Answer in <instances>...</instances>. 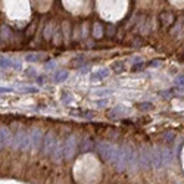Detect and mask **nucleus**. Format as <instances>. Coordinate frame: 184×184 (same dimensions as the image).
Instances as JSON below:
<instances>
[{"label":"nucleus","instance_id":"1","mask_svg":"<svg viewBox=\"0 0 184 184\" xmlns=\"http://www.w3.org/2000/svg\"><path fill=\"white\" fill-rule=\"evenodd\" d=\"M96 149H97L100 158L103 159L105 162H111V164L113 165L115 159L118 156V152H119L118 146L109 145V143H106L103 140H99L97 143H96Z\"/></svg>","mask_w":184,"mask_h":184},{"label":"nucleus","instance_id":"2","mask_svg":"<svg viewBox=\"0 0 184 184\" xmlns=\"http://www.w3.org/2000/svg\"><path fill=\"white\" fill-rule=\"evenodd\" d=\"M131 145H122L119 147L118 156L113 162V166L118 172H124L128 166V161H130V153H131Z\"/></svg>","mask_w":184,"mask_h":184},{"label":"nucleus","instance_id":"3","mask_svg":"<svg viewBox=\"0 0 184 184\" xmlns=\"http://www.w3.org/2000/svg\"><path fill=\"white\" fill-rule=\"evenodd\" d=\"M75 149H77V138L74 134H71L63 140V161L69 162L75 155Z\"/></svg>","mask_w":184,"mask_h":184},{"label":"nucleus","instance_id":"4","mask_svg":"<svg viewBox=\"0 0 184 184\" xmlns=\"http://www.w3.org/2000/svg\"><path fill=\"white\" fill-rule=\"evenodd\" d=\"M56 136H55V133H46L44 136H43V141H41V147H40V152L44 155V156H49L50 153H52L53 147L56 145Z\"/></svg>","mask_w":184,"mask_h":184},{"label":"nucleus","instance_id":"5","mask_svg":"<svg viewBox=\"0 0 184 184\" xmlns=\"http://www.w3.org/2000/svg\"><path fill=\"white\" fill-rule=\"evenodd\" d=\"M138 162L143 170H149L152 166V149L149 146H141L138 150Z\"/></svg>","mask_w":184,"mask_h":184},{"label":"nucleus","instance_id":"6","mask_svg":"<svg viewBox=\"0 0 184 184\" xmlns=\"http://www.w3.org/2000/svg\"><path fill=\"white\" fill-rule=\"evenodd\" d=\"M31 143H30V150L33 152H39L41 147V141H43V131L40 128H33L31 130Z\"/></svg>","mask_w":184,"mask_h":184},{"label":"nucleus","instance_id":"7","mask_svg":"<svg viewBox=\"0 0 184 184\" xmlns=\"http://www.w3.org/2000/svg\"><path fill=\"white\" fill-rule=\"evenodd\" d=\"M152 166L155 170H161L164 166V149L159 146L152 149Z\"/></svg>","mask_w":184,"mask_h":184},{"label":"nucleus","instance_id":"8","mask_svg":"<svg viewBox=\"0 0 184 184\" xmlns=\"http://www.w3.org/2000/svg\"><path fill=\"white\" fill-rule=\"evenodd\" d=\"M50 156H52L53 164H60L63 161V141H60V140L56 141V145L53 147Z\"/></svg>","mask_w":184,"mask_h":184},{"label":"nucleus","instance_id":"9","mask_svg":"<svg viewBox=\"0 0 184 184\" xmlns=\"http://www.w3.org/2000/svg\"><path fill=\"white\" fill-rule=\"evenodd\" d=\"M12 136V131L10 128L6 127V125H0V150L5 149L9 143V138Z\"/></svg>","mask_w":184,"mask_h":184},{"label":"nucleus","instance_id":"10","mask_svg":"<svg viewBox=\"0 0 184 184\" xmlns=\"http://www.w3.org/2000/svg\"><path fill=\"white\" fill-rule=\"evenodd\" d=\"M109 75H111V69H109V68H100V69L94 71V72L90 75V81H93V83H97V81L106 80Z\"/></svg>","mask_w":184,"mask_h":184},{"label":"nucleus","instance_id":"11","mask_svg":"<svg viewBox=\"0 0 184 184\" xmlns=\"http://www.w3.org/2000/svg\"><path fill=\"white\" fill-rule=\"evenodd\" d=\"M174 21H175V16L170 12H162L159 15V24L162 28H170L174 24Z\"/></svg>","mask_w":184,"mask_h":184},{"label":"nucleus","instance_id":"12","mask_svg":"<svg viewBox=\"0 0 184 184\" xmlns=\"http://www.w3.org/2000/svg\"><path fill=\"white\" fill-rule=\"evenodd\" d=\"M138 152L136 147H131V153H130V161H128V166L127 168H130V171L131 172H136L138 168Z\"/></svg>","mask_w":184,"mask_h":184},{"label":"nucleus","instance_id":"13","mask_svg":"<svg viewBox=\"0 0 184 184\" xmlns=\"http://www.w3.org/2000/svg\"><path fill=\"white\" fill-rule=\"evenodd\" d=\"M30 143H31V134L28 131H24V130H22V136H21V141H19L18 150H21V152L30 150Z\"/></svg>","mask_w":184,"mask_h":184},{"label":"nucleus","instance_id":"14","mask_svg":"<svg viewBox=\"0 0 184 184\" xmlns=\"http://www.w3.org/2000/svg\"><path fill=\"white\" fill-rule=\"evenodd\" d=\"M93 147H94V141H93V138L88 137V136L83 138L81 143H80V152H81V153H88Z\"/></svg>","mask_w":184,"mask_h":184},{"label":"nucleus","instance_id":"15","mask_svg":"<svg viewBox=\"0 0 184 184\" xmlns=\"http://www.w3.org/2000/svg\"><path fill=\"white\" fill-rule=\"evenodd\" d=\"M60 30H62V34H63V41H69L71 40V31H72L71 22L68 19H63L62 24H60Z\"/></svg>","mask_w":184,"mask_h":184},{"label":"nucleus","instance_id":"16","mask_svg":"<svg viewBox=\"0 0 184 184\" xmlns=\"http://www.w3.org/2000/svg\"><path fill=\"white\" fill-rule=\"evenodd\" d=\"M55 21H49L44 28H43V39L49 41V40H52V35H53V31H55Z\"/></svg>","mask_w":184,"mask_h":184},{"label":"nucleus","instance_id":"17","mask_svg":"<svg viewBox=\"0 0 184 184\" xmlns=\"http://www.w3.org/2000/svg\"><path fill=\"white\" fill-rule=\"evenodd\" d=\"M68 78H69V72H68L66 69H59L58 72H55V75H53V81H55L56 84H62V83H65Z\"/></svg>","mask_w":184,"mask_h":184},{"label":"nucleus","instance_id":"18","mask_svg":"<svg viewBox=\"0 0 184 184\" xmlns=\"http://www.w3.org/2000/svg\"><path fill=\"white\" fill-rule=\"evenodd\" d=\"M127 113V109H125L122 105H118V106H113L111 111H109V117L112 118H121Z\"/></svg>","mask_w":184,"mask_h":184},{"label":"nucleus","instance_id":"19","mask_svg":"<svg viewBox=\"0 0 184 184\" xmlns=\"http://www.w3.org/2000/svg\"><path fill=\"white\" fill-rule=\"evenodd\" d=\"M52 40H53V44H55V46H60V44H63V34H62L60 27H56V28H55L53 35H52Z\"/></svg>","mask_w":184,"mask_h":184},{"label":"nucleus","instance_id":"20","mask_svg":"<svg viewBox=\"0 0 184 184\" xmlns=\"http://www.w3.org/2000/svg\"><path fill=\"white\" fill-rule=\"evenodd\" d=\"M0 37H2V41H10V39H12V30L7 25H2L0 27Z\"/></svg>","mask_w":184,"mask_h":184},{"label":"nucleus","instance_id":"21","mask_svg":"<svg viewBox=\"0 0 184 184\" xmlns=\"http://www.w3.org/2000/svg\"><path fill=\"white\" fill-rule=\"evenodd\" d=\"M41 55L40 53H27L25 56H24V60H25L27 63H37L41 60Z\"/></svg>","mask_w":184,"mask_h":184},{"label":"nucleus","instance_id":"22","mask_svg":"<svg viewBox=\"0 0 184 184\" xmlns=\"http://www.w3.org/2000/svg\"><path fill=\"white\" fill-rule=\"evenodd\" d=\"M164 149V165H171L174 161V152L170 147H162Z\"/></svg>","mask_w":184,"mask_h":184},{"label":"nucleus","instance_id":"23","mask_svg":"<svg viewBox=\"0 0 184 184\" xmlns=\"http://www.w3.org/2000/svg\"><path fill=\"white\" fill-rule=\"evenodd\" d=\"M10 66H12V58H9V56H5V55H2V56H0V71L9 69Z\"/></svg>","mask_w":184,"mask_h":184},{"label":"nucleus","instance_id":"24","mask_svg":"<svg viewBox=\"0 0 184 184\" xmlns=\"http://www.w3.org/2000/svg\"><path fill=\"white\" fill-rule=\"evenodd\" d=\"M60 102L63 105H71L74 102V94L71 92H62L60 93Z\"/></svg>","mask_w":184,"mask_h":184},{"label":"nucleus","instance_id":"25","mask_svg":"<svg viewBox=\"0 0 184 184\" xmlns=\"http://www.w3.org/2000/svg\"><path fill=\"white\" fill-rule=\"evenodd\" d=\"M103 34H105V30L102 28L100 22H94V24H93V35H94V39L103 37Z\"/></svg>","mask_w":184,"mask_h":184},{"label":"nucleus","instance_id":"26","mask_svg":"<svg viewBox=\"0 0 184 184\" xmlns=\"http://www.w3.org/2000/svg\"><path fill=\"white\" fill-rule=\"evenodd\" d=\"M72 115H77L80 118L84 119H93L94 118V111H80V112H72Z\"/></svg>","mask_w":184,"mask_h":184},{"label":"nucleus","instance_id":"27","mask_svg":"<svg viewBox=\"0 0 184 184\" xmlns=\"http://www.w3.org/2000/svg\"><path fill=\"white\" fill-rule=\"evenodd\" d=\"M35 30H37V21H33L30 25L27 27V30H25V37H27V39L33 37L34 33H35Z\"/></svg>","mask_w":184,"mask_h":184},{"label":"nucleus","instance_id":"28","mask_svg":"<svg viewBox=\"0 0 184 184\" xmlns=\"http://www.w3.org/2000/svg\"><path fill=\"white\" fill-rule=\"evenodd\" d=\"M24 75H25L27 78H35L39 74H37V69L34 66H28V68L24 69Z\"/></svg>","mask_w":184,"mask_h":184},{"label":"nucleus","instance_id":"29","mask_svg":"<svg viewBox=\"0 0 184 184\" xmlns=\"http://www.w3.org/2000/svg\"><path fill=\"white\" fill-rule=\"evenodd\" d=\"M175 131H166L162 134V138H164V141L165 143H172L174 140H175Z\"/></svg>","mask_w":184,"mask_h":184},{"label":"nucleus","instance_id":"30","mask_svg":"<svg viewBox=\"0 0 184 184\" xmlns=\"http://www.w3.org/2000/svg\"><path fill=\"white\" fill-rule=\"evenodd\" d=\"M18 92L19 93H24V94H28V93H37L39 92V88L34 86H22L18 88Z\"/></svg>","mask_w":184,"mask_h":184},{"label":"nucleus","instance_id":"31","mask_svg":"<svg viewBox=\"0 0 184 184\" xmlns=\"http://www.w3.org/2000/svg\"><path fill=\"white\" fill-rule=\"evenodd\" d=\"M84 62H86V56H84V55H78V56H75V58L71 59V63H72L74 66H78V65L83 66Z\"/></svg>","mask_w":184,"mask_h":184},{"label":"nucleus","instance_id":"32","mask_svg":"<svg viewBox=\"0 0 184 184\" xmlns=\"http://www.w3.org/2000/svg\"><path fill=\"white\" fill-rule=\"evenodd\" d=\"M105 34H106V37H113L115 34H117V27L113 25V24H109V25L106 27V30H105Z\"/></svg>","mask_w":184,"mask_h":184},{"label":"nucleus","instance_id":"33","mask_svg":"<svg viewBox=\"0 0 184 184\" xmlns=\"http://www.w3.org/2000/svg\"><path fill=\"white\" fill-rule=\"evenodd\" d=\"M137 108L140 111H152L155 106H153V103H150V102H141V103L137 105Z\"/></svg>","mask_w":184,"mask_h":184},{"label":"nucleus","instance_id":"34","mask_svg":"<svg viewBox=\"0 0 184 184\" xmlns=\"http://www.w3.org/2000/svg\"><path fill=\"white\" fill-rule=\"evenodd\" d=\"M112 68H113V71H115L117 74H121V72H124V71H125L124 62H121V60H119V62H115Z\"/></svg>","mask_w":184,"mask_h":184},{"label":"nucleus","instance_id":"35","mask_svg":"<svg viewBox=\"0 0 184 184\" xmlns=\"http://www.w3.org/2000/svg\"><path fill=\"white\" fill-rule=\"evenodd\" d=\"M145 66H146L145 60L141 59V60H138V62H136V63L131 66V71H133V72H137V71H141V69H143Z\"/></svg>","mask_w":184,"mask_h":184},{"label":"nucleus","instance_id":"36","mask_svg":"<svg viewBox=\"0 0 184 184\" xmlns=\"http://www.w3.org/2000/svg\"><path fill=\"white\" fill-rule=\"evenodd\" d=\"M112 90L109 88H103V90H97V92H94V96H100V97H108V96H111L112 94Z\"/></svg>","mask_w":184,"mask_h":184},{"label":"nucleus","instance_id":"37","mask_svg":"<svg viewBox=\"0 0 184 184\" xmlns=\"http://www.w3.org/2000/svg\"><path fill=\"white\" fill-rule=\"evenodd\" d=\"M162 62H164L162 59H152L150 62L146 63V66H147V68H159V66L162 65Z\"/></svg>","mask_w":184,"mask_h":184},{"label":"nucleus","instance_id":"38","mask_svg":"<svg viewBox=\"0 0 184 184\" xmlns=\"http://www.w3.org/2000/svg\"><path fill=\"white\" fill-rule=\"evenodd\" d=\"M12 69L15 71H21L22 69V63H21L19 59H16V58H12V66H10Z\"/></svg>","mask_w":184,"mask_h":184},{"label":"nucleus","instance_id":"39","mask_svg":"<svg viewBox=\"0 0 184 184\" xmlns=\"http://www.w3.org/2000/svg\"><path fill=\"white\" fill-rule=\"evenodd\" d=\"M94 105L97 108H106L108 106V99L103 97V99H99V100H94Z\"/></svg>","mask_w":184,"mask_h":184},{"label":"nucleus","instance_id":"40","mask_svg":"<svg viewBox=\"0 0 184 184\" xmlns=\"http://www.w3.org/2000/svg\"><path fill=\"white\" fill-rule=\"evenodd\" d=\"M159 96L164 99H171L174 96V90H164V92L159 93Z\"/></svg>","mask_w":184,"mask_h":184},{"label":"nucleus","instance_id":"41","mask_svg":"<svg viewBox=\"0 0 184 184\" xmlns=\"http://www.w3.org/2000/svg\"><path fill=\"white\" fill-rule=\"evenodd\" d=\"M55 68H56V62H55V60H49V62L44 63V69H46V71H53Z\"/></svg>","mask_w":184,"mask_h":184},{"label":"nucleus","instance_id":"42","mask_svg":"<svg viewBox=\"0 0 184 184\" xmlns=\"http://www.w3.org/2000/svg\"><path fill=\"white\" fill-rule=\"evenodd\" d=\"M13 88L12 87H7V86H0V94H9L12 93Z\"/></svg>","mask_w":184,"mask_h":184},{"label":"nucleus","instance_id":"43","mask_svg":"<svg viewBox=\"0 0 184 184\" xmlns=\"http://www.w3.org/2000/svg\"><path fill=\"white\" fill-rule=\"evenodd\" d=\"M175 86L184 87V75H177V77H175Z\"/></svg>","mask_w":184,"mask_h":184},{"label":"nucleus","instance_id":"44","mask_svg":"<svg viewBox=\"0 0 184 184\" xmlns=\"http://www.w3.org/2000/svg\"><path fill=\"white\" fill-rule=\"evenodd\" d=\"M35 84H37V86H43V84H44V75H37V77H35Z\"/></svg>","mask_w":184,"mask_h":184},{"label":"nucleus","instance_id":"45","mask_svg":"<svg viewBox=\"0 0 184 184\" xmlns=\"http://www.w3.org/2000/svg\"><path fill=\"white\" fill-rule=\"evenodd\" d=\"M141 43H143V40L140 39V37H136V39H134V41H133V46H134V47L141 46Z\"/></svg>","mask_w":184,"mask_h":184},{"label":"nucleus","instance_id":"46","mask_svg":"<svg viewBox=\"0 0 184 184\" xmlns=\"http://www.w3.org/2000/svg\"><path fill=\"white\" fill-rule=\"evenodd\" d=\"M80 72L81 74H88L90 72V66L86 65V66H81V69H80Z\"/></svg>","mask_w":184,"mask_h":184},{"label":"nucleus","instance_id":"47","mask_svg":"<svg viewBox=\"0 0 184 184\" xmlns=\"http://www.w3.org/2000/svg\"><path fill=\"white\" fill-rule=\"evenodd\" d=\"M138 60H141V58H140V56H134V58L130 59V62H131V63H136V62H138Z\"/></svg>","mask_w":184,"mask_h":184},{"label":"nucleus","instance_id":"48","mask_svg":"<svg viewBox=\"0 0 184 184\" xmlns=\"http://www.w3.org/2000/svg\"><path fill=\"white\" fill-rule=\"evenodd\" d=\"M0 43H2V37H0Z\"/></svg>","mask_w":184,"mask_h":184}]
</instances>
